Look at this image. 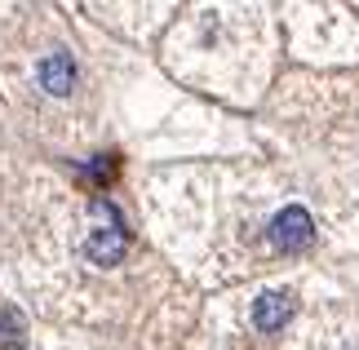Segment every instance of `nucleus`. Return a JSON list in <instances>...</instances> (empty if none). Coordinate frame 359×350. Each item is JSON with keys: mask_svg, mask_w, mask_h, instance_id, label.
<instances>
[{"mask_svg": "<svg viewBox=\"0 0 359 350\" xmlns=\"http://www.w3.org/2000/svg\"><path fill=\"white\" fill-rule=\"evenodd\" d=\"M266 235H271V244L280 248V253H302V248L315 244V222H311V213L302 204H288V208L275 213Z\"/></svg>", "mask_w": 359, "mask_h": 350, "instance_id": "f257e3e1", "label": "nucleus"}, {"mask_svg": "<svg viewBox=\"0 0 359 350\" xmlns=\"http://www.w3.org/2000/svg\"><path fill=\"white\" fill-rule=\"evenodd\" d=\"M40 89H45L49 97H67L76 89V62H72V53H45L40 58Z\"/></svg>", "mask_w": 359, "mask_h": 350, "instance_id": "f03ea898", "label": "nucleus"}, {"mask_svg": "<svg viewBox=\"0 0 359 350\" xmlns=\"http://www.w3.org/2000/svg\"><path fill=\"white\" fill-rule=\"evenodd\" d=\"M293 319V297L288 292H262L253 302V328L257 332H280Z\"/></svg>", "mask_w": 359, "mask_h": 350, "instance_id": "7ed1b4c3", "label": "nucleus"}, {"mask_svg": "<svg viewBox=\"0 0 359 350\" xmlns=\"http://www.w3.org/2000/svg\"><path fill=\"white\" fill-rule=\"evenodd\" d=\"M124 248H129V231H124V227H102V231L89 235L85 253H89L93 266H116L124 257Z\"/></svg>", "mask_w": 359, "mask_h": 350, "instance_id": "20e7f679", "label": "nucleus"}, {"mask_svg": "<svg viewBox=\"0 0 359 350\" xmlns=\"http://www.w3.org/2000/svg\"><path fill=\"white\" fill-rule=\"evenodd\" d=\"M0 350H22V342L18 337H0Z\"/></svg>", "mask_w": 359, "mask_h": 350, "instance_id": "39448f33", "label": "nucleus"}]
</instances>
